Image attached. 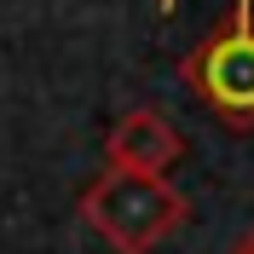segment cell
<instances>
[{
  "mask_svg": "<svg viewBox=\"0 0 254 254\" xmlns=\"http://www.w3.org/2000/svg\"><path fill=\"white\" fill-rule=\"evenodd\" d=\"M231 254H254V231H249V237H243V243H237Z\"/></svg>",
  "mask_w": 254,
  "mask_h": 254,
  "instance_id": "277c9868",
  "label": "cell"
},
{
  "mask_svg": "<svg viewBox=\"0 0 254 254\" xmlns=\"http://www.w3.org/2000/svg\"><path fill=\"white\" fill-rule=\"evenodd\" d=\"M243 6H249V0H243Z\"/></svg>",
  "mask_w": 254,
  "mask_h": 254,
  "instance_id": "5b68a950",
  "label": "cell"
},
{
  "mask_svg": "<svg viewBox=\"0 0 254 254\" xmlns=\"http://www.w3.org/2000/svg\"><path fill=\"white\" fill-rule=\"evenodd\" d=\"M81 220L116 254H150L162 237H174L190 220V202L174 179L127 174V168H104L93 185L81 190Z\"/></svg>",
  "mask_w": 254,
  "mask_h": 254,
  "instance_id": "6da1fadb",
  "label": "cell"
},
{
  "mask_svg": "<svg viewBox=\"0 0 254 254\" xmlns=\"http://www.w3.org/2000/svg\"><path fill=\"white\" fill-rule=\"evenodd\" d=\"M185 87L208 104V116L220 127H231V133L254 127V17H249V6H237L185 58Z\"/></svg>",
  "mask_w": 254,
  "mask_h": 254,
  "instance_id": "7a4b0ae2",
  "label": "cell"
},
{
  "mask_svg": "<svg viewBox=\"0 0 254 254\" xmlns=\"http://www.w3.org/2000/svg\"><path fill=\"white\" fill-rule=\"evenodd\" d=\"M179 156H185V139H179V127L168 122L162 110H144L139 104V110H127L122 122L110 127V168L168 179Z\"/></svg>",
  "mask_w": 254,
  "mask_h": 254,
  "instance_id": "3957f363",
  "label": "cell"
}]
</instances>
